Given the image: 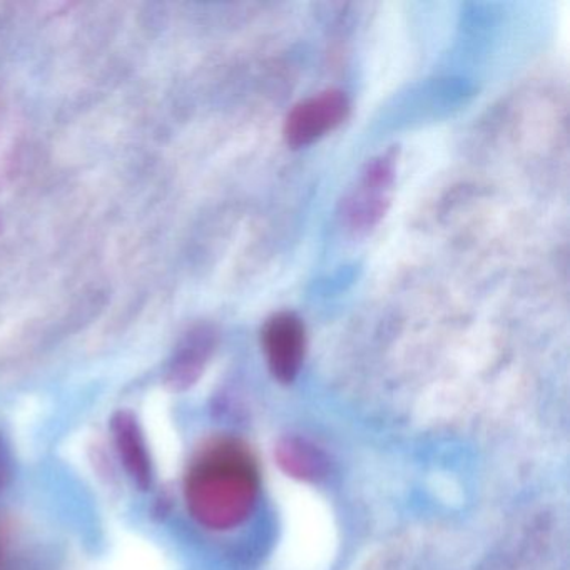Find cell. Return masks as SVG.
Listing matches in <instances>:
<instances>
[{"label":"cell","mask_w":570,"mask_h":570,"mask_svg":"<svg viewBox=\"0 0 570 570\" xmlns=\"http://www.w3.org/2000/svg\"><path fill=\"white\" fill-rule=\"evenodd\" d=\"M259 485L258 462L252 450L239 440L216 439L193 459L186 475V502L206 529H235L255 510Z\"/></svg>","instance_id":"obj_1"},{"label":"cell","mask_w":570,"mask_h":570,"mask_svg":"<svg viewBox=\"0 0 570 570\" xmlns=\"http://www.w3.org/2000/svg\"><path fill=\"white\" fill-rule=\"evenodd\" d=\"M396 175V153L389 149L363 169L358 183L343 203V222L356 236L368 235L385 216Z\"/></svg>","instance_id":"obj_2"},{"label":"cell","mask_w":570,"mask_h":570,"mask_svg":"<svg viewBox=\"0 0 570 570\" xmlns=\"http://www.w3.org/2000/svg\"><path fill=\"white\" fill-rule=\"evenodd\" d=\"M350 99L340 89H326L288 112L283 126V138L293 149L305 148L335 131L350 116Z\"/></svg>","instance_id":"obj_3"},{"label":"cell","mask_w":570,"mask_h":570,"mask_svg":"<svg viewBox=\"0 0 570 570\" xmlns=\"http://www.w3.org/2000/svg\"><path fill=\"white\" fill-rule=\"evenodd\" d=\"M263 352L269 372L278 382L292 383L302 370L306 353V330L292 312L268 318L262 332Z\"/></svg>","instance_id":"obj_4"},{"label":"cell","mask_w":570,"mask_h":570,"mask_svg":"<svg viewBox=\"0 0 570 570\" xmlns=\"http://www.w3.org/2000/svg\"><path fill=\"white\" fill-rule=\"evenodd\" d=\"M216 330L212 325H198L185 336L168 372V383L175 389L191 385L205 368L216 346Z\"/></svg>","instance_id":"obj_5"},{"label":"cell","mask_w":570,"mask_h":570,"mask_svg":"<svg viewBox=\"0 0 570 570\" xmlns=\"http://www.w3.org/2000/svg\"><path fill=\"white\" fill-rule=\"evenodd\" d=\"M116 446L132 479L141 487L151 483V462L138 423L129 413H118L112 419Z\"/></svg>","instance_id":"obj_6"},{"label":"cell","mask_w":570,"mask_h":570,"mask_svg":"<svg viewBox=\"0 0 570 570\" xmlns=\"http://www.w3.org/2000/svg\"><path fill=\"white\" fill-rule=\"evenodd\" d=\"M6 479H8V459H6L4 450H0V485H4Z\"/></svg>","instance_id":"obj_7"},{"label":"cell","mask_w":570,"mask_h":570,"mask_svg":"<svg viewBox=\"0 0 570 570\" xmlns=\"http://www.w3.org/2000/svg\"><path fill=\"white\" fill-rule=\"evenodd\" d=\"M6 553V535L4 530H0V566H2V560H4Z\"/></svg>","instance_id":"obj_8"}]
</instances>
